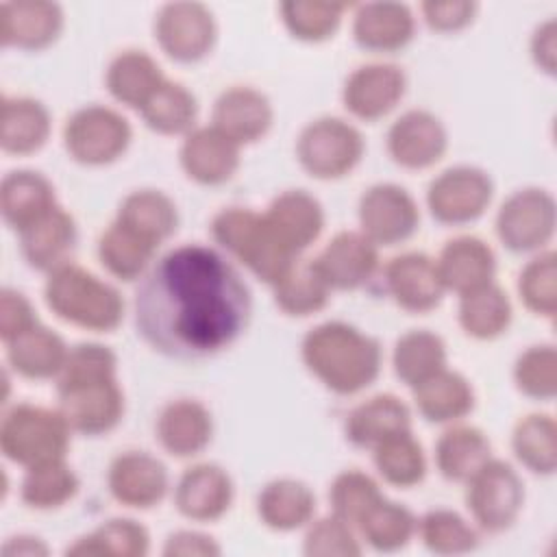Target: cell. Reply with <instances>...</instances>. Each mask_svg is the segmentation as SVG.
I'll return each instance as SVG.
<instances>
[{
	"label": "cell",
	"mask_w": 557,
	"mask_h": 557,
	"mask_svg": "<svg viewBox=\"0 0 557 557\" xmlns=\"http://www.w3.org/2000/svg\"><path fill=\"white\" fill-rule=\"evenodd\" d=\"M133 307L137 335L154 352L202 361L246 333L252 296L220 248L183 244L161 255L144 274Z\"/></svg>",
	"instance_id": "cell-1"
},
{
	"label": "cell",
	"mask_w": 557,
	"mask_h": 557,
	"mask_svg": "<svg viewBox=\"0 0 557 557\" xmlns=\"http://www.w3.org/2000/svg\"><path fill=\"white\" fill-rule=\"evenodd\" d=\"M300 359L309 374L329 392L355 396L379 379L383 350L376 337L355 324L329 320L305 333Z\"/></svg>",
	"instance_id": "cell-2"
},
{
	"label": "cell",
	"mask_w": 557,
	"mask_h": 557,
	"mask_svg": "<svg viewBox=\"0 0 557 557\" xmlns=\"http://www.w3.org/2000/svg\"><path fill=\"white\" fill-rule=\"evenodd\" d=\"M44 300L59 320L91 333H111L124 320L120 292L74 261L46 274Z\"/></svg>",
	"instance_id": "cell-3"
},
{
	"label": "cell",
	"mask_w": 557,
	"mask_h": 557,
	"mask_svg": "<svg viewBox=\"0 0 557 557\" xmlns=\"http://www.w3.org/2000/svg\"><path fill=\"white\" fill-rule=\"evenodd\" d=\"M209 228L213 242L226 257H233L270 287L300 259L289 255L274 239L263 213L248 207H226L218 211Z\"/></svg>",
	"instance_id": "cell-4"
},
{
	"label": "cell",
	"mask_w": 557,
	"mask_h": 557,
	"mask_svg": "<svg viewBox=\"0 0 557 557\" xmlns=\"http://www.w3.org/2000/svg\"><path fill=\"white\" fill-rule=\"evenodd\" d=\"M72 435L59 407L15 403L0 420V450L22 468L65 459Z\"/></svg>",
	"instance_id": "cell-5"
},
{
	"label": "cell",
	"mask_w": 557,
	"mask_h": 557,
	"mask_svg": "<svg viewBox=\"0 0 557 557\" xmlns=\"http://www.w3.org/2000/svg\"><path fill=\"white\" fill-rule=\"evenodd\" d=\"M363 152L366 141L359 128L335 115L307 122L296 137L298 165L318 181L348 176L361 163Z\"/></svg>",
	"instance_id": "cell-6"
},
{
	"label": "cell",
	"mask_w": 557,
	"mask_h": 557,
	"mask_svg": "<svg viewBox=\"0 0 557 557\" xmlns=\"http://www.w3.org/2000/svg\"><path fill=\"white\" fill-rule=\"evenodd\" d=\"M463 485L466 509L481 533L498 535L518 522L524 507V483L511 463L490 457Z\"/></svg>",
	"instance_id": "cell-7"
},
{
	"label": "cell",
	"mask_w": 557,
	"mask_h": 557,
	"mask_svg": "<svg viewBox=\"0 0 557 557\" xmlns=\"http://www.w3.org/2000/svg\"><path fill=\"white\" fill-rule=\"evenodd\" d=\"M128 120L107 104H85L70 113L63 124V148L67 157L87 168L111 165L131 146Z\"/></svg>",
	"instance_id": "cell-8"
},
{
	"label": "cell",
	"mask_w": 557,
	"mask_h": 557,
	"mask_svg": "<svg viewBox=\"0 0 557 557\" xmlns=\"http://www.w3.org/2000/svg\"><path fill=\"white\" fill-rule=\"evenodd\" d=\"M557 207L548 189L522 187L511 191L496 213V235L516 255L546 250L555 235Z\"/></svg>",
	"instance_id": "cell-9"
},
{
	"label": "cell",
	"mask_w": 557,
	"mask_h": 557,
	"mask_svg": "<svg viewBox=\"0 0 557 557\" xmlns=\"http://www.w3.org/2000/svg\"><path fill=\"white\" fill-rule=\"evenodd\" d=\"M494 198L492 176L476 165H453L440 172L426 187V209L444 226L476 222Z\"/></svg>",
	"instance_id": "cell-10"
},
{
	"label": "cell",
	"mask_w": 557,
	"mask_h": 557,
	"mask_svg": "<svg viewBox=\"0 0 557 557\" xmlns=\"http://www.w3.org/2000/svg\"><path fill=\"white\" fill-rule=\"evenodd\" d=\"M152 33L168 59L198 63L215 48L218 22L202 2H168L157 11Z\"/></svg>",
	"instance_id": "cell-11"
},
{
	"label": "cell",
	"mask_w": 557,
	"mask_h": 557,
	"mask_svg": "<svg viewBox=\"0 0 557 557\" xmlns=\"http://www.w3.org/2000/svg\"><path fill=\"white\" fill-rule=\"evenodd\" d=\"M359 231L379 248L405 244L420 228L416 198L396 183L370 185L357 205Z\"/></svg>",
	"instance_id": "cell-12"
},
{
	"label": "cell",
	"mask_w": 557,
	"mask_h": 557,
	"mask_svg": "<svg viewBox=\"0 0 557 557\" xmlns=\"http://www.w3.org/2000/svg\"><path fill=\"white\" fill-rule=\"evenodd\" d=\"M59 411L72 433L100 437L111 433L124 418V392L117 379L57 385Z\"/></svg>",
	"instance_id": "cell-13"
},
{
	"label": "cell",
	"mask_w": 557,
	"mask_h": 557,
	"mask_svg": "<svg viewBox=\"0 0 557 557\" xmlns=\"http://www.w3.org/2000/svg\"><path fill=\"white\" fill-rule=\"evenodd\" d=\"M407 94V74L396 63L374 61L355 67L342 87L344 109L361 122L389 115Z\"/></svg>",
	"instance_id": "cell-14"
},
{
	"label": "cell",
	"mask_w": 557,
	"mask_h": 557,
	"mask_svg": "<svg viewBox=\"0 0 557 557\" xmlns=\"http://www.w3.org/2000/svg\"><path fill=\"white\" fill-rule=\"evenodd\" d=\"M107 490L126 509H152L170 492L165 463L148 450H124L107 468Z\"/></svg>",
	"instance_id": "cell-15"
},
{
	"label": "cell",
	"mask_w": 557,
	"mask_h": 557,
	"mask_svg": "<svg viewBox=\"0 0 557 557\" xmlns=\"http://www.w3.org/2000/svg\"><path fill=\"white\" fill-rule=\"evenodd\" d=\"M385 148L398 168L429 170L446 154L448 131L435 113L426 109H409L387 128Z\"/></svg>",
	"instance_id": "cell-16"
},
{
	"label": "cell",
	"mask_w": 557,
	"mask_h": 557,
	"mask_svg": "<svg viewBox=\"0 0 557 557\" xmlns=\"http://www.w3.org/2000/svg\"><path fill=\"white\" fill-rule=\"evenodd\" d=\"M383 285L396 307L416 315L437 309L446 294L435 259L416 250L396 255L385 263Z\"/></svg>",
	"instance_id": "cell-17"
},
{
	"label": "cell",
	"mask_w": 557,
	"mask_h": 557,
	"mask_svg": "<svg viewBox=\"0 0 557 557\" xmlns=\"http://www.w3.org/2000/svg\"><path fill=\"white\" fill-rule=\"evenodd\" d=\"M315 268L331 292H355L366 287L379 272V246L361 231H339L313 257Z\"/></svg>",
	"instance_id": "cell-18"
},
{
	"label": "cell",
	"mask_w": 557,
	"mask_h": 557,
	"mask_svg": "<svg viewBox=\"0 0 557 557\" xmlns=\"http://www.w3.org/2000/svg\"><path fill=\"white\" fill-rule=\"evenodd\" d=\"M263 220L274 239L294 257L311 248L326 224L322 202L307 189H285L272 198Z\"/></svg>",
	"instance_id": "cell-19"
},
{
	"label": "cell",
	"mask_w": 557,
	"mask_h": 557,
	"mask_svg": "<svg viewBox=\"0 0 557 557\" xmlns=\"http://www.w3.org/2000/svg\"><path fill=\"white\" fill-rule=\"evenodd\" d=\"M235 500L231 474L211 461L189 466L174 485V507L191 522H215Z\"/></svg>",
	"instance_id": "cell-20"
},
{
	"label": "cell",
	"mask_w": 557,
	"mask_h": 557,
	"mask_svg": "<svg viewBox=\"0 0 557 557\" xmlns=\"http://www.w3.org/2000/svg\"><path fill=\"white\" fill-rule=\"evenodd\" d=\"M272 124L274 109L270 98L250 85H233L224 89L211 109V126L239 148L261 141Z\"/></svg>",
	"instance_id": "cell-21"
},
{
	"label": "cell",
	"mask_w": 557,
	"mask_h": 557,
	"mask_svg": "<svg viewBox=\"0 0 557 557\" xmlns=\"http://www.w3.org/2000/svg\"><path fill=\"white\" fill-rule=\"evenodd\" d=\"M61 4L46 0H11L0 4V41L4 48L39 52L63 33Z\"/></svg>",
	"instance_id": "cell-22"
},
{
	"label": "cell",
	"mask_w": 557,
	"mask_h": 557,
	"mask_svg": "<svg viewBox=\"0 0 557 557\" xmlns=\"http://www.w3.org/2000/svg\"><path fill=\"white\" fill-rule=\"evenodd\" d=\"M242 148L218 128L196 126L183 137L178 163L185 176L205 187L228 183L242 165Z\"/></svg>",
	"instance_id": "cell-23"
},
{
	"label": "cell",
	"mask_w": 557,
	"mask_h": 557,
	"mask_svg": "<svg viewBox=\"0 0 557 557\" xmlns=\"http://www.w3.org/2000/svg\"><path fill=\"white\" fill-rule=\"evenodd\" d=\"M154 437L176 459L198 457L213 440V413L198 398H174L161 407Z\"/></svg>",
	"instance_id": "cell-24"
},
{
	"label": "cell",
	"mask_w": 557,
	"mask_h": 557,
	"mask_svg": "<svg viewBox=\"0 0 557 557\" xmlns=\"http://www.w3.org/2000/svg\"><path fill=\"white\" fill-rule=\"evenodd\" d=\"M78 244V226L74 215L57 205L35 224L17 233L20 255L28 268L50 274L72 261Z\"/></svg>",
	"instance_id": "cell-25"
},
{
	"label": "cell",
	"mask_w": 557,
	"mask_h": 557,
	"mask_svg": "<svg viewBox=\"0 0 557 557\" xmlns=\"http://www.w3.org/2000/svg\"><path fill=\"white\" fill-rule=\"evenodd\" d=\"M413 37L416 17L403 2H363L352 11V39L366 52H398Z\"/></svg>",
	"instance_id": "cell-26"
},
{
	"label": "cell",
	"mask_w": 557,
	"mask_h": 557,
	"mask_svg": "<svg viewBox=\"0 0 557 557\" xmlns=\"http://www.w3.org/2000/svg\"><path fill=\"white\" fill-rule=\"evenodd\" d=\"M435 263L446 292L457 296L490 285L496 276V255L492 246L476 235H457L448 239Z\"/></svg>",
	"instance_id": "cell-27"
},
{
	"label": "cell",
	"mask_w": 557,
	"mask_h": 557,
	"mask_svg": "<svg viewBox=\"0 0 557 557\" xmlns=\"http://www.w3.org/2000/svg\"><path fill=\"white\" fill-rule=\"evenodd\" d=\"M57 205L52 181L37 170H11L0 183V213L15 233L35 224Z\"/></svg>",
	"instance_id": "cell-28"
},
{
	"label": "cell",
	"mask_w": 557,
	"mask_h": 557,
	"mask_svg": "<svg viewBox=\"0 0 557 557\" xmlns=\"http://www.w3.org/2000/svg\"><path fill=\"white\" fill-rule=\"evenodd\" d=\"M411 429V409L396 394H374L355 405L344 420V437L350 446L372 450L385 437Z\"/></svg>",
	"instance_id": "cell-29"
},
{
	"label": "cell",
	"mask_w": 557,
	"mask_h": 557,
	"mask_svg": "<svg viewBox=\"0 0 557 557\" xmlns=\"http://www.w3.org/2000/svg\"><path fill=\"white\" fill-rule=\"evenodd\" d=\"M52 133L48 107L33 96H2L0 102V148L13 157L41 150Z\"/></svg>",
	"instance_id": "cell-30"
},
{
	"label": "cell",
	"mask_w": 557,
	"mask_h": 557,
	"mask_svg": "<svg viewBox=\"0 0 557 557\" xmlns=\"http://www.w3.org/2000/svg\"><path fill=\"white\" fill-rule=\"evenodd\" d=\"M257 516L263 527L278 533L305 529L315 518V494L300 479H272L257 494Z\"/></svg>",
	"instance_id": "cell-31"
},
{
	"label": "cell",
	"mask_w": 557,
	"mask_h": 557,
	"mask_svg": "<svg viewBox=\"0 0 557 557\" xmlns=\"http://www.w3.org/2000/svg\"><path fill=\"white\" fill-rule=\"evenodd\" d=\"M4 346L11 370L28 381H57L70 352L65 339L41 322Z\"/></svg>",
	"instance_id": "cell-32"
},
{
	"label": "cell",
	"mask_w": 557,
	"mask_h": 557,
	"mask_svg": "<svg viewBox=\"0 0 557 557\" xmlns=\"http://www.w3.org/2000/svg\"><path fill=\"white\" fill-rule=\"evenodd\" d=\"M418 413L431 424L461 422L472 413L476 396L472 383L457 370H440L411 387Z\"/></svg>",
	"instance_id": "cell-33"
},
{
	"label": "cell",
	"mask_w": 557,
	"mask_h": 557,
	"mask_svg": "<svg viewBox=\"0 0 557 557\" xmlns=\"http://www.w3.org/2000/svg\"><path fill=\"white\" fill-rule=\"evenodd\" d=\"M492 457V442L474 424L453 422L435 442L433 459L446 481L466 483Z\"/></svg>",
	"instance_id": "cell-34"
},
{
	"label": "cell",
	"mask_w": 557,
	"mask_h": 557,
	"mask_svg": "<svg viewBox=\"0 0 557 557\" xmlns=\"http://www.w3.org/2000/svg\"><path fill=\"white\" fill-rule=\"evenodd\" d=\"M165 81L159 63L144 50H122L117 52L104 72V85L111 98L128 109L139 111L146 100Z\"/></svg>",
	"instance_id": "cell-35"
},
{
	"label": "cell",
	"mask_w": 557,
	"mask_h": 557,
	"mask_svg": "<svg viewBox=\"0 0 557 557\" xmlns=\"http://www.w3.org/2000/svg\"><path fill=\"white\" fill-rule=\"evenodd\" d=\"M115 222L161 246L178 228V209L176 202L161 189H133L122 198Z\"/></svg>",
	"instance_id": "cell-36"
},
{
	"label": "cell",
	"mask_w": 557,
	"mask_h": 557,
	"mask_svg": "<svg viewBox=\"0 0 557 557\" xmlns=\"http://www.w3.org/2000/svg\"><path fill=\"white\" fill-rule=\"evenodd\" d=\"M157 244L144 239L115 220L98 237V261L111 276L124 283L141 281L157 261Z\"/></svg>",
	"instance_id": "cell-37"
},
{
	"label": "cell",
	"mask_w": 557,
	"mask_h": 557,
	"mask_svg": "<svg viewBox=\"0 0 557 557\" xmlns=\"http://www.w3.org/2000/svg\"><path fill=\"white\" fill-rule=\"evenodd\" d=\"M457 298V322L468 337L492 342L507 333L513 318V307L500 285L490 283Z\"/></svg>",
	"instance_id": "cell-38"
},
{
	"label": "cell",
	"mask_w": 557,
	"mask_h": 557,
	"mask_svg": "<svg viewBox=\"0 0 557 557\" xmlns=\"http://www.w3.org/2000/svg\"><path fill=\"white\" fill-rule=\"evenodd\" d=\"M148 550L150 533L133 518H109L65 548L72 557H144Z\"/></svg>",
	"instance_id": "cell-39"
},
{
	"label": "cell",
	"mask_w": 557,
	"mask_h": 557,
	"mask_svg": "<svg viewBox=\"0 0 557 557\" xmlns=\"http://www.w3.org/2000/svg\"><path fill=\"white\" fill-rule=\"evenodd\" d=\"M274 305L289 318H309L320 313L331 298V287L322 278L313 259H298L274 285Z\"/></svg>",
	"instance_id": "cell-40"
},
{
	"label": "cell",
	"mask_w": 557,
	"mask_h": 557,
	"mask_svg": "<svg viewBox=\"0 0 557 557\" xmlns=\"http://www.w3.org/2000/svg\"><path fill=\"white\" fill-rule=\"evenodd\" d=\"M357 533L363 544L376 553H396L409 546L418 531L416 513L398 503L381 496L357 522Z\"/></svg>",
	"instance_id": "cell-41"
},
{
	"label": "cell",
	"mask_w": 557,
	"mask_h": 557,
	"mask_svg": "<svg viewBox=\"0 0 557 557\" xmlns=\"http://www.w3.org/2000/svg\"><path fill=\"white\" fill-rule=\"evenodd\" d=\"M139 115L157 135L185 137L196 128L198 100L183 83L165 78L139 109Z\"/></svg>",
	"instance_id": "cell-42"
},
{
	"label": "cell",
	"mask_w": 557,
	"mask_h": 557,
	"mask_svg": "<svg viewBox=\"0 0 557 557\" xmlns=\"http://www.w3.org/2000/svg\"><path fill=\"white\" fill-rule=\"evenodd\" d=\"M448 363L446 342L429 329H411L403 333L392 350L394 374L407 387H416Z\"/></svg>",
	"instance_id": "cell-43"
},
{
	"label": "cell",
	"mask_w": 557,
	"mask_h": 557,
	"mask_svg": "<svg viewBox=\"0 0 557 557\" xmlns=\"http://www.w3.org/2000/svg\"><path fill=\"white\" fill-rule=\"evenodd\" d=\"M370 453L379 476L387 485L409 490L420 485L426 476V455L411 429L385 437Z\"/></svg>",
	"instance_id": "cell-44"
},
{
	"label": "cell",
	"mask_w": 557,
	"mask_h": 557,
	"mask_svg": "<svg viewBox=\"0 0 557 557\" xmlns=\"http://www.w3.org/2000/svg\"><path fill=\"white\" fill-rule=\"evenodd\" d=\"M81 490L78 474L65 459H54L24 468L20 483V498L35 511L61 509L76 498Z\"/></svg>",
	"instance_id": "cell-45"
},
{
	"label": "cell",
	"mask_w": 557,
	"mask_h": 557,
	"mask_svg": "<svg viewBox=\"0 0 557 557\" xmlns=\"http://www.w3.org/2000/svg\"><path fill=\"white\" fill-rule=\"evenodd\" d=\"M511 450L518 463L537 476L557 468V424L548 413H529L513 424Z\"/></svg>",
	"instance_id": "cell-46"
},
{
	"label": "cell",
	"mask_w": 557,
	"mask_h": 557,
	"mask_svg": "<svg viewBox=\"0 0 557 557\" xmlns=\"http://www.w3.org/2000/svg\"><path fill=\"white\" fill-rule=\"evenodd\" d=\"M350 9L346 2L326 0H287L278 4L281 22L287 33L305 44H320L331 39Z\"/></svg>",
	"instance_id": "cell-47"
},
{
	"label": "cell",
	"mask_w": 557,
	"mask_h": 557,
	"mask_svg": "<svg viewBox=\"0 0 557 557\" xmlns=\"http://www.w3.org/2000/svg\"><path fill=\"white\" fill-rule=\"evenodd\" d=\"M416 535L435 555H466L479 546L481 531L455 509H431L418 518Z\"/></svg>",
	"instance_id": "cell-48"
},
{
	"label": "cell",
	"mask_w": 557,
	"mask_h": 557,
	"mask_svg": "<svg viewBox=\"0 0 557 557\" xmlns=\"http://www.w3.org/2000/svg\"><path fill=\"white\" fill-rule=\"evenodd\" d=\"M520 302L542 318L557 311V257L553 250L535 252L518 274Z\"/></svg>",
	"instance_id": "cell-49"
},
{
	"label": "cell",
	"mask_w": 557,
	"mask_h": 557,
	"mask_svg": "<svg viewBox=\"0 0 557 557\" xmlns=\"http://www.w3.org/2000/svg\"><path fill=\"white\" fill-rule=\"evenodd\" d=\"M513 385L531 398L548 403L557 394V350L553 344H535L513 361Z\"/></svg>",
	"instance_id": "cell-50"
},
{
	"label": "cell",
	"mask_w": 557,
	"mask_h": 557,
	"mask_svg": "<svg viewBox=\"0 0 557 557\" xmlns=\"http://www.w3.org/2000/svg\"><path fill=\"white\" fill-rule=\"evenodd\" d=\"M385 496L368 472L359 468H348L335 474V479L329 485V505L331 513L339 516L342 520L357 527V522L363 518V513L381 498Z\"/></svg>",
	"instance_id": "cell-51"
},
{
	"label": "cell",
	"mask_w": 557,
	"mask_h": 557,
	"mask_svg": "<svg viewBox=\"0 0 557 557\" xmlns=\"http://www.w3.org/2000/svg\"><path fill=\"white\" fill-rule=\"evenodd\" d=\"M302 553L309 557H355L363 553L357 529L335 513L313 518L305 527Z\"/></svg>",
	"instance_id": "cell-52"
},
{
	"label": "cell",
	"mask_w": 557,
	"mask_h": 557,
	"mask_svg": "<svg viewBox=\"0 0 557 557\" xmlns=\"http://www.w3.org/2000/svg\"><path fill=\"white\" fill-rule=\"evenodd\" d=\"M117 379V355L98 342H81L70 348L57 385Z\"/></svg>",
	"instance_id": "cell-53"
},
{
	"label": "cell",
	"mask_w": 557,
	"mask_h": 557,
	"mask_svg": "<svg viewBox=\"0 0 557 557\" xmlns=\"http://www.w3.org/2000/svg\"><path fill=\"white\" fill-rule=\"evenodd\" d=\"M479 11L476 2L468 0H446V2H422L420 13L424 24L435 33H459L472 24Z\"/></svg>",
	"instance_id": "cell-54"
},
{
	"label": "cell",
	"mask_w": 557,
	"mask_h": 557,
	"mask_svg": "<svg viewBox=\"0 0 557 557\" xmlns=\"http://www.w3.org/2000/svg\"><path fill=\"white\" fill-rule=\"evenodd\" d=\"M39 324L37 311L26 294L13 287H4L0 292V337L2 342H11L17 335L26 333Z\"/></svg>",
	"instance_id": "cell-55"
},
{
	"label": "cell",
	"mask_w": 557,
	"mask_h": 557,
	"mask_svg": "<svg viewBox=\"0 0 557 557\" xmlns=\"http://www.w3.org/2000/svg\"><path fill=\"white\" fill-rule=\"evenodd\" d=\"M222 553V546L215 537L196 531V529H178L165 537L163 555L168 557H215Z\"/></svg>",
	"instance_id": "cell-56"
},
{
	"label": "cell",
	"mask_w": 557,
	"mask_h": 557,
	"mask_svg": "<svg viewBox=\"0 0 557 557\" xmlns=\"http://www.w3.org/2000/svg\"><path fill=\"white\" fill-rule=\"evenodd\" d=\"M529 54H531L537 70H542L550 76L555 74V65H557V24H555L553 17L537 24V28L533 30L531 44H529Z\"/></svg>",
	"instance_id": "cell-57"
},
{
	"label": "cell",
	"mask_w": 557,
	"mask_h": 557,
	"mask_svg": "<svg viewBox=\"0 0 557 557\" xmlns=\"http://www.w3.org/2000/svg\"><path fill=\"white\" fill-rule=\"evenodd\" d=\"M50 548L46 546V542L37 535H13L4 542L2 546V555L7 557H37V555H48Z\"/></svg>",
	"instance_id": "cell-58"
}]
</instances>
